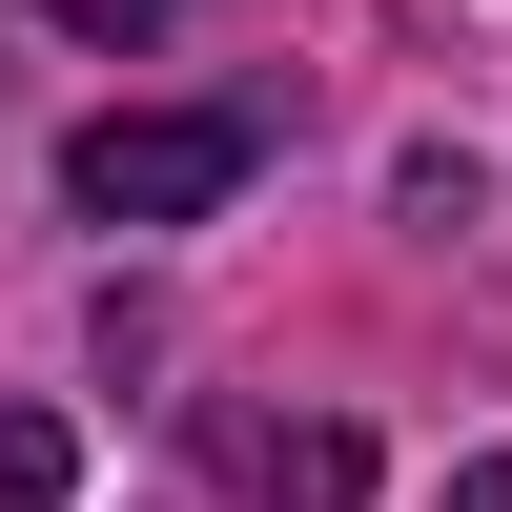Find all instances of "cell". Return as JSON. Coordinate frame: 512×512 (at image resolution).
<instances>
[{
  "mask_svg": "<svg viewBox=\"0 0 512 512\" xmlns=\"http://www.w3.org/2000/svg\"><path fill=\"white\" fill-rule=\"evenodd\" d=\"M41 21H82V41H144V21H185V0H41Z\"/></svg>",
  "mask_w": 512,
  "mask_h": 512,
  "instance_id": "cell-4",
  "label": "cell"
},
{
  "mask_svg": "<svg viewBox=\"0 0 512 512\" xmlns=\"http://www.w3.org/2000/svg\"><path fill=\"white\" fill-rule=\"evenodd\" d=\"M246 164H267V123H246V103H123V123H82V144H62V205H82V226H205Z\"/></svg>",
  "mask_w": 512,
  "mask_h": 512,
  "instance_id": "cell-1",
  "label": "cell"
},
{
  "mask_svg": "<svg viewBox=\"0 0 512 512\" xmlns=\"http://www.w3.org/2000/svg\"><path fill=\"white\" fill-rule=\"evenodd\" d=\"M82 492V451H62V410H0V512H62Z\"/></svg>",
  "mask_w": 512,
  "mask_h": 512,
  "instance_id": "cell-3",
  "label": "cell"
},
{
  "mask_svg": "<svg viewBox=\"0 0 512 512\" xmlns=\"http://www.w3.org/2000/svg\"><path fill=\"white\" fill-rule=\"evenodd\" d=\"M226 472H246V492H287V512H349V492H369V451H349V431H226Z\"/></svg>",
  "mask_w": 512,
  "mask_h": 512,
  "instance_id": "cell-2",
  "label": "cell"
},
{
  "mask_svg": "<svg viewBox=\"0 0 512 512\" xmlns=\"http://www.w3.org/2000/svg\"><path fill=\"white\" fill-rule=\"evenodd\" d=\"M451 512H512V451H472V472H451Z\"/></svg>",
  "mask_w": 512,
  "mask_h": 512,
  "instance_id": "cell-5",
  "label": "cell"
}]
</instances>
